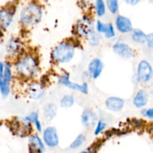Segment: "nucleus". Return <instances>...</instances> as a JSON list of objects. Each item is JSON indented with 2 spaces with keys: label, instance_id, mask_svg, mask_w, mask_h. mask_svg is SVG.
Returning a JSON list of instances; mask_svg holds the SVG:
<instances>
[{
  "label": "nucleus",
  "instance_id": "nucleus-19",
  "mask_svg": "<svg viewBox=\"0 0 153 153\" xmlns=\"http://www.w3.org/2000/svg\"><path fill=\"white\" fill-rule=\"evenodd\" d=\"M21 43L18 39H10L7 41L5 46V50L10 56L16 55L20 52Z\"/></svg>",
  "mask_w": 153,
  "mask_h": 153
},
{
  "label": "nucleus",
  "instance_id": "nucleus-21",
  "mask_svg": "<svg viewBox=\"0 0 153 153\" xmlns=\"http://www.w3.org/2000/svg\"><path fill=\"white\" fill-rule=\"evenodd\" d=\"M43 114H44V117L47 120L51 121L55 117L57 114V108L55 104L52 103H49L47 104L44 108L43 110Z\"/></svg>",
  "mask_w": 153,
  "mask_h": 153
},
{
  "label": "nucleus",
  "instance_id": "nucleus-27",
  "mask_svg": "<svg viewBox=\"0 0 153 153\" xmlns=\"http://www.w3.org/2000/svg\"><path fill=\"white\" fill-rule=\"evenodd\" d=\"M85 140H86V137H85V134H79V135L76 137V139L72 142L70 147L73 149H78V148H79L80 146H82V145L85 143Z\"/></svg>",
  "mask_w": 153,
  "mask_h": 153
},
{
  "label": "nucleus",
  "instance_id": "nucleus-18",
  "mask_svg": "<svg viewBox=\"0 0 153 153\" xmlns=\"http://www.w3.org/2000/svg\"><path fill=\"white\" fill-rule=\"evenodd\" d=\"M29 146L32 153H43L45 151L44 143L37 134H34L30 137Z\"/></svg>",
  "mask_w": 153,
  "mask_h": 153
},
{
  "label": "nucleus",
  "instance_id": "nucleus-31",
  "mask_svg": "<svg viewBox=\"0 0 153 153\" xmlns=\"http://www.w3.org/2000/svg\"><path fill=\"white\" fill-rule=\"evenodd\" d=\"M146 43L148 48H149V49H152L153 48V33H149V34H146V43Z\"/></svg>",
  "mask_w": 153,
  "mask_h": 153
},
{
  "label": "nucleus",
  "instance_id": "nucleus-33",
  "mask_svg": "<svg viewBox=\"0 0 153 153\" xmlns=\"http://www.w3.org/2000/svg\"><path fill=\"white\" fill-rule=\"evenodd\" d=\"M140 1H141V0H123V1L126 3V4L131 6L137 5V4L140 3Z\"/></svg>",
  "mask_w": 153,
  "mask_h": 153
},
{
  "label": "nucleus",
  "instance_id": "nucleus-7",
  "mask_svg": "<svg viewBox=\"0 0 153 153\" xmlns=\"http://www.w3.org/2000/svg\"><path fill=\"white\" fill-rule=\"evenodd\" d=\"M43 142L49 147H55L59 143V137L55 127L48 126L43 130Z\"/></svg>",
  "mask_w": 153,
  "mask_h": 153
},
{
  "label": "nucleus",
  "instance_id": "nucleus-17",
  "mask_svg": "<svg viewBox=\"0 0 153 153\" xmlns=\"http://www.w3.org/2000/svg\"><path fill=\"white\" fill-rule=\"evenodd\" d=\"M96 29L100 34H104L106 38H112L115 36V30L111 23H104L101 21H97L96 24Z\"/></svg>",
  "mask_w": 153,
  "mask_h": 153
},
{
  "label": "nucleus",
  "instance_id": "nucleus-13",
  "mask_svg": "<svg viewBox=\"0 0 153 153\" xmlns=\"http://www.w3.org/2000/svg\"><path fill=\"white\" fill-rule=\"evenodd\" d=\"M125 101L120 97H110L105 100V106L108 110L113 112L120 111L124 107Z\"/></svg>",
  "mask_w": 153,
  "mask_h": 153
},
{
  "label": "nucleus",
  "instance_id": "nucleus-4",
  "mask_svg": "<svg viewBox=\"0 0 153 153\" xmlns=\"http://www.w3.org/2000/svg\"><path fill=\"white\" fill-rule=\"evenodd\" d=\"M137 76L140 82L149 83L153 78V67L149 61L142 60L137 66Z\"/></svg>",
  "mask_w": 153,
  "mask_h": 153
},
{
  "label": "nucleus",
  "instance_id": "nucleus-14",
  "mask_svg": "<svg viewBox=\"0 0 153 153\" xmlns=\"http://www.w3.org/2000/svg\"><path fill=\"white\" fill-rule=\"evenodd\" d=\"M149 102V93L146 89H140L136 93L133 99V105L137 108H143Z\"/></svg>",
  "mask_w": 153,
  "mask_h": 153
},
{
  "label": "nucleus",
  "instance_id": "nucleus-23",
  "mask_svg": "<svg viewBox=\"0 0 153 153\" xmlns=\"http://www.w3.org/2000/svg\"><path fill=\"white\" fill-rule=\"evenodd\" d=\"M106 2L104 0H95L96 13L99 17H102L106 13Z\"/></svg>",
  "mask_w": 153,
  "mask_h": 153
},
{
  "label": "nucleus",
  "instance_id": "nucleus-11",
  "mask_svg": "<svg viewBox=\"0 0 153 153\" xmlns=\"http://www.w3.org/2000/svg\"><path fill=\"white\" fill-rule=\"evenodd\" d=\"M81 119H82L83 126H85L87 128H93L97 125L98 122L97 114L91 109H85V111H83Z\"/></svg>",
  "mask_w": 153,
  "mask_h": 153
},
{
  "label": "nucleus",
  "instance_id": "nucleus-1",
  "mask_svg": "<svg viewBox=\"0 0 153 153\" xmlns=\"http://www.w3.org/2000/svg\"><path fill=\"white\" fill-rule=\"evenodd\" d=\"M15 70L18 75L27 79L35 77L38 73V64L32 55H25L15 64Z\"/></svg>",
  "mask_w": 153,
  "mask_h": 153
},
{
  "label": "nucleus",
  "instance_id": "nucleus-26",
  "mask_svg": "<svg viewBox=\"0 0 153 153\" xmlns=\"http://www.w3.org/2000/svg\"><path fill=\"white\" fill-rule=\"evenodd\" d=\"M0 91L3 98H7L10 94V89L9 83L6 82L3 78H0Z\"/></svg>",
  "mask_w": 153,
  "mask_h": 153
},
{
  "label": "nucleus",
  "instance_id": "nucleus-28",
  "mask_svg": "<svg viewBox=\"0 0 153 153\" xmlns=\"http://www.w3.org/2000/svg\"><path fill=\"white\" fill-rule=\"evenodd\" d=\"M106 127H107V125H106L105 123L102 120H99L97 123V126H96L95 130H94V134L95 135L100 134V133H102L105 129Z\"/></svg>",
  "mask_w": 153,
  "mask_h": 153
},
{
  "label": "nucleus",
  "instance_id": "nucleus-2",
  "mask_svg": "<svg viewBox=\"0 0 153 153\" xmlns=\"http://www.w3.org/2000/svg\"><path fill=\"white\" fill-rule=\"evenodd\" d=\"M19 17L21 22L25 25L27 26L36 25L40 22L43 17L42 7L37 3H30L22 8Z\"/></svg>",
  "mask_w": 153,
  "mask_h": 153
},
{
  "label": "nucleus",
  "instance_id": "nucleus-10",
  "mask_svg": "<svg viewBox=\"0 0 153 153\" xmlns=\"http://www.w3.org/2000/svg\"><path fill=\"white\" fill-rule=\"evenodd\" d=\"M113 51L116 55L123 58H131L134 55L133 49L124 43H116L113 45Z\"/></svg>",
  "mask_w": 153,
  "mask_h": 153
},
{
  "label": "nucleus",
  "instance_id": "nucleus-15",
  "mask_svg": "<svg viewBox=\"0 0 153 153\" xmlns=\"http://www.w3.org/2000/svg\"><path fill=\"white\" fill-rule=\"evenodd\" d=\"M30 98L34 100H39L43 98L45 94V88L41 83L33 82L28 88Z\"/></svg>",
  "mask_w": 153,
  "mask_h": 153
},
{
  "label": "nucleus",
  "instance_id": "nucleus-12",
  "mask_svg": "<svg viewBox=\"0 0 153 153\" xmlns=\"http://www.w3.org/2000/svg\"><path fill=\"white\" fill-rule=\"evenodd\" d=\"M12 129L19 135H25L31 131V123L25 119L16 120L12 124Z\"/></svg>",
  "mask_w": 153,
  "mask_h": 153
},
{
  "label": "nucleus",
  "instance_id": "nucleus-25",
  "mask_svg": "<svg viewBox=\"0 0 153 153\" xmlns=\"http://www.w3.org/2000/svg\"><path fill=\"white\" fill-rule=\"evenodd\" d=\"M106 6L112 14L115 15L119 12V0H106Z\"/></svg>",
  "mask_w": 153,
  "mask_h": 153
},
{
  "label": "nucleus",
  "instance_id": "nucleus-36",
  "mask_svg": "<svg viewBox=\"0 0 153 153\" xmlns=\"http://www.w3.org/2000/svg\"><path fill=\"white\" fill-rule=\"evenodd\" d=\"M151 94L153 95V84L152 85H151Z\"/></svg>",
  "mask_w": 153,
  "mask_h": 153
},
{
  "label": "nucleus",
  "instance_id": "nucleus-22",
  "mask_svg": "<svg viewBox=\"0 0 153 153\" xmlns=\"http://www.w3.org/2000/svg\"><path fill=\"white\" fill-rule=\"evenodd\" d=\"M131 38L135 43H146V34L142 30L139 29V28H136V29H134L132 31Z\"/></svg>",
  "mask_w": 153,
  "mask_h": 153
},
{
  "label": "nucleus",
  "instance_id": "nucleus-32",
  "mask_svg": "<svg viewBox=\"0 0 153 153\" xmlns=\"http://www.w3.org/2000/svg\"><path fill=\"white\" fill-rule=\"evenodd\" d=\"M142 114L144 117H146L153 120V108L145 109L143 111V113H142Z\"/></svg>",
  "mask_w": 153,
  "mask_h": 153
},
{
  "label": "nucleus",
  "instance_id": "nucleus-3",
  "mask_svg": "<svg viewBox=\"0 0 153 153\" xmlns=\"http://www.w3.org/2000/svg\"><path fill=\"white\" fill-rule=\"evenodd\" d=\"M74 55L75 47L67 42L57 45L52 52V58L59 64L69 63L73 60Z\"/></svg>",
  "mask_w": 153,
  "mask_h": 153
},
{
  "label": "nucleus",
  "instance_id": "nucleus-30",
  "mask_svg": "<svg viewBox=\"0 0 153 153\" xmlns=\"http://www.w3.org/2000/svg\"><path fill=\"white\" fill-rule=\"evenodd\" d=\"M90 37H91V38H90V43H91V46H96L98 45L99 43H100V37L98 33H96V34L94 33Z\"/></svg>",
  "mask_w": 153,
  "mask_h": 153
},
{
  "label": "nucleus",
  "instance_id": "nucleus-20",
  "mask_svg": "<svg viewBox=\"0 0 153 153\" xmlns=\"http://www.w3.org/2000/svg\"><path fill=\"white\" fill-rule=\"evenodd\" d=\"M0 78H3L8 83L12 81V71L10 63L6 62L0 63Z\"/></svg>",
  "mask_w": 153,
  "mask_h": 153
},
{
  "label": "nucleus",
  "instance_id": "nucleus-5",
  "mask_svg": "<svg viewBox=\"0 0 153 153\" xmlns=\"http://www.w3.org/2000/svg\"><path fill=\"white\" fill-rule=\"evenodd\" d=\"M76 31L82 37H91L94 32V24L90 18L83 17L77 22Z\"/></svg>",
  "mask_w": 153,
  "mask_h": 153
},
{
  "label": "nucleus",
  "instance_id": "nucleus-9",
  "mask_svg": "<svg viewBox=\"0 0 153 153\" xmlns=\"http://www.w3.org/2000/svg\"><path fill=\"white\" fill-rule=\"evenodd\" d=\"M104 68V64L100 58H94L89 63L88 70L89 74L94 79H97L101 76Z\"/></svg>",
  "mask_w": 153,
  "mask_h": 153
},
{
  "label": "nucleus",
  "instance_id": "nucleus-16",
  "mask_svg": "<svg viewBox=\"0 0 153 153\" xmlns=\"http://www.w3.org/2000/svg\"><path fill=\"white\" fill-rule=\"evenodd\" d=\"M13 19V11L9 7H3L0 11V25L2 29L10 26Z\"/></svg>",
  "mask_w": 153,
  "mask_h": 153
},
{
  "label": "nucleus",
  "instance_id": "nucleus-24",
  "mask_svg": "<svg viewBox=\"0 0 153 153\" xmlns=\"http://www.w3.org/2000/svg\"><path fill=\"white\" fill-rule=\"evenodd\" d=\"M75 103V98L72 95H65L60 100V106L64 108H71Z\"/></svg>",
  "mask_w": 153,
  "mask_h": 153
},
{
  "label": "nucleus",
  "instance_id": "nucleus-35",
  "mask_svg": "<svg viewBox=\"0 0 153 153\" xmlns=\"http://www.w3.org/2000/svg\"><path fill=\"white\" fill-rule=\"evenodd\" d=\"M80 153H95V150H94L92 147H89V148H88V149L83 150L82 152H80Z\"/></svg>",
  "mask_w": 153,
  "mask_h": 153
},
{
  "label": "nucleus",
  "instance_id": "nucleus-34",
  "mask_svg": "<svg viewBox=\"0 0 153 153\" xmlns=\"http://www.w3.org/2000/svg\"><path fill=\"white\" fill-rule=\"evenodd\" d=\"M34 126H35V127H36V129H37L39 132H41L42 131V124H41V123H40V120H37V122L34 123Z\"/></svg>",
  "mask_w": 153,
  "mask_h": 153
},
{
  "label": "nucleus",
  "instance_id": "nucleus-29",
  "mask_svg": "<svg viewBox=\"0 0 153 153\" xmlns=\"http://www.w3.org/2000/svg\"><path fill=\"white\" fill-rule=\"evenodd\" d=\"M24 119L26 121H28V122L34 124L37 120H39V114L37 112L32 111L29 114L27 115L25 117H24Z\"/></svg>",
  "mask_w": 153,
  "mask_h": 153
},
{
  "label": "nucleus",
  "instance_id": "nucleus-8",
  "mask_svg": "<svg viewBox=\"0 0 153 153\" xmlns=\"http://www.w3.org/2000/svg\"><path fill=\"white\" fill-rule=\"evenodd\" d=\"M115 25L117 31L122 34L131 32L134 30L131 19L123 15H118L117 16Z\"/></svg>",
  "mask_w": 153,
  "mask_h": 153
},
{
  "label": "nucleus",
  "instance_id": "nucleus-6",
  "mask_svg": "<svg viewBox=\"0 0 153 153\" xmlns=\"http://www.w3.org/2000/svg\"><path fill=\"white\" fill-rule=\"evenodd\" d=\"M58 82L61 85H64L70 88V90L76 91H79L84 94H88V85L87 83H83L82 85H79L78 83H75L70 81V75L66 73L63 75L58 79Z\"/></svg>",
  "mask_w": 153,
  "mask_h": 153
}]
</instances>
